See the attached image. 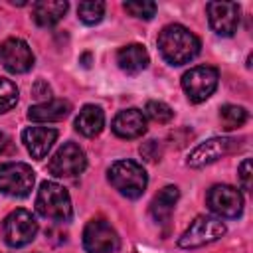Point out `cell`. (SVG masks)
Listing matches in <instances>:
<instances>
[{"mask_svg":"<svg viewBox=\"0 0 253 253\" xmlns=\"http://www.w3.org/2000/svg\"><path fill=\"white\" fill-rule=\"evenodd\" d=\"M200 40L188 28L170 24L158 34V49L170 65H184L200 53Z\"/></svg>","mask_w":253,"mask_h":253,"instance_id":"1","label":"cell"},{"mask_svg":"<svg viewBox=\"0 0 253 253\" xmlns=\"http://www.w3.org/2000/svg\"><path fill=\"white\" fill-rule=\"evenodd\" d=\"M107 176H109L111 186L119 194L130 198V200L140 198L146 190V184H148V176H146L144 168L134 160H117V162H113Z\"/></svg>","mask_w":253,"mask_h":253,"instance_id":"2","label":"cell"},{"mask_svg":"<svg viewBox=\"0 0 253 253\" xmlns=\"http://www.w3.org/2000/svg\"><path fill=\"white\" fill-rule=\"evenodd\" d=\"M36 210L40 215L51 221H67L71 219L73 208L69 192L57 182H42L36 196Z\"/></svg>","mask_w":253,"mask_h":253,"instance_id":"3","label":"cell"},{"mask_svg":"<svg viewBox=\"0 0 253 253\" xmlns=\"http://www.w3.org/2000/svg\"><path fill=\"white\" fill-rule=\"evenodd\" d=\"M36 233H38V221L32 215V211H28L24 208L10 211L2 223L4 241H6V245H10L14 249L32 243Z\"/></svg>","mask_w":253,"mask_h":253,"instance_id":"4","label":"cell"},{"mask_svg":"<svg viewBox=\"0 0 253 253\" xmlns=\"http://www.w3.org/2000/svg\"><path fill=\"white\" fill-rule=\"evenodd\" d=\"M225 231H227V227L221 219L211 217V215H198L190 223V227L180 235L178 245L182 249H196V247H202L206 243L219 239Z\"/></svg>","mask_w":253,"mask_h":253,"instance_id":"5","label":"cell"},{"mask_svg":"<svg viewBox=\"0 0 253 253\" xmlns=\"http://www.w3.org/2000/svg\"><path fill=\"white\" fill-rule=\"evenodd\" d=\"M36 176L32 166L24 162L0 164V192L12 198H26L34 188Z\"/></svg>","mask_w":253,"mask_h":253,"instance_id":"6","label":"cell"},{"mask_svg":"<svg viewBox=\"0 0 253 253\" xmlns=\"http://www.w3.org/2000/svg\"><path fill=\"white\" fill-rule=\"evenodd\" d=\"M219 73L211 65H196L182 75V89L192 103L206 101L217 87Z\"/></svg>","mask_w":253,"mask_h":253,"instance_id":"7","label":"cell"},{"mask_svg":"<svg viewBox=\"0 0 253 253\" xmlns=\"http://www.w3.org/2000/svg\"><path fill=\"white\" fill-rule=\"evenodd\" d=\"M121 245L119 233L105 219H91L83 229V247L87 253H115Z\"/></svg>","mask_w":253,"mask_h":253,"instance_id":"8","label":"cell"},{"mask_svg":"<svg viewBox=\"0 0 253 253\" xmlns=\"http://www.w3.org/2000/svg\"><path fill=\"white\" fill-rule=\"evenodd\" d=\"M239 148V140L237 138H231V136H215V138H210L206 142H200L190 154H188V160L186 164L190 168H204L227 154H231L233 150Z\"/></svg>","mask_w":253,"mask_h":253,"instance_id":"9","label":"cell"},{"mask_svg":"<svg viewBox=\"0 0 253 253\" xmlns=\"http://www.w3.org/2000/svg\"><path fill=\"white\" fill-rule=\"evenodd\" d=\"M87 166V158L83 148H79L75 142H65L49 160L47 168L57 178H73L79 176Z\"/></svg>","mask_w":253,"mask_h":253,"instance_id":"10","label":"cell"},{"mask_svg":"<svg viewBox=\"0 0 253 253\" xmlns=\"http://www.w3.org/2000/svg\"><path fill=\"white\" fill-rule=\"evenodd\" d=\"M208 208L225 219H235L241 215L243 211V196L239 194V190H235L233 186L227 184H217L208 192Z\"/></svg>","mask_w":253,"mask_h":253,"instance_id":"11","label":"cell"},{"mask_svg":"<svg viewBox=\"0 0 253 253\" xmlns=\"http://www.w3.org/2000/svg\"><path fill=\"white\" fill-rule=\"evenodd\" d=\"M210 28L223 38L237 32L239 26V6L235 2H208L206 6Z\"/></svg>","mask_w":253,"mask_h":253,"instance_id":"12","label":"cell"},{"mask_svg":"<svg viewBox=\"0 0 253 253\" xmlns=\"http://www.w3.org/2000/svg\"><path fill=\"white\" fill-rule=\"evenodd\" d=\"M0 59L10 73H26L34 65V53L20 38H8L0 45Z\"/></svg>","mask_w":253,"mask_h":253,"instance_id":"13","label":"cell"},{"mask_svg":"<svg viewBox=\"0 0 253 253\" xmlns=\"http://www.w3.org/2000/svg\"><path fill=\"white\" fill-rule=\"evenodd\" d=\"M55 140H57V130L49 126H28L22 130V142L36 160L45 158Z\"/></svg>","mask_w":253,"mask_h":253,"instance_id":"14","label":"cell"},{"mask_svg":"<svg viewBox=\"0 0 253 253\" xmlns=\"http://www.w3.org/2000/svg\"><path fill=\"white\" fill-rule=\"evenodd\" d=\"M113 132L121 138H138L146 132V117L140 109H125L113 119Z\"/></svg>","mask_w":253,"mask_h":253,"instance_id":"15","label":"cell"},{"mask_svg":"<svg viewBox=\"0 0 253 253\" xmlns=\"http://www.w3.org/2000/svg\"><path fill=\"white\" fill-rule=\"evenodd\" d=\"M71 113V103L67 99H49L28 109V119L36 123H57Z\"/></svg>","mask_w":253,"mask_h":253,"instance_id":"16","label":"cell"},{"mask_svg":"<svg viewBox=\"0 0 253 253\" xmlns=\"http://www.w3.org/2000/svg\"><path fill=\"white\" fill-rule=\"evenodd\" d=\"M117 63H119V67L125 73L136 75L142 69H146V65H148V51L140 43H128V45H125V47H121L117 51Z\"/></svg>","mask_w":253,"mask_h":253,"instance_id":"17","label":"cell"},{"mask_svg":"<svg viewBox=\"0 0 253 253\" xmlns=\"http://www.w3.org/2000/svg\"><path fill=\"white\" fill-rule=\"evenodd\" d=\"M105 126V113L97 105H85L77 119H75V128L83 136H97Z\"/></svg>","mask_w":253,"mask_h":253,"instance_id":"18","label":"cell"},{"mask_svg":"<svg viewBox=\"0 0 253 253\" xmlns=\"http://www.w3.org/2000/svg\"><path fill=\"white\" fill-rule=\"evenodd\" d=\"M69 4L67 2H55V0H42V2H36L34 4V10H32V16H34V22L42 28H49V26H55L63 14L67 12Z\"/></svg>","mask_w":253,"mask_h":253,"instance_id":"19","label":"cell"},{"mask_svg":"<svg viewBox=\"0 0 253 253\" xmlns=\"http://www.w3.org/2000/svg\"><path fill=\"white\" fill-rule=\"evenodd\" d=\"M178 196H180V192L176 186H166L154 196V200L150 204V213L158 223H166L170 219L174 206L178 202Z\"/></svg>","mask_w":253,"mask_h":253,"instance_id":"20","label":"cell"},{"mask_svg":"<svg viewBox=\"0 0 253 253\" xmlns=\"http://www.w3.org/2000/svg\"><path fill=\"white\" fill-rule=\"evenodd\" d=\"M77 16L83 24H99L105 16V4L99 0H87V2H79L77 6Z\"/></svg>","mask_w":253,"mask_h":253,"instance_id":"21","label":"cell"},{"mask_svg":"<svg viewBox=\"0 0 253 253\" xmlns=\"http://www.w3.org/2000/svg\"><path fill=\"white\" fill-rule=\"evenodd\" d=\"M219 121H221V125H223L225 130L237 128V126L245 125L247 111L243 107H237V105H223L219 109Z\"/></svg>","mask_w":253,"mask_h":253,"instance_id":"22","label":"cell"},{"mask_svg":"<svg viewBox=\"0 0 253 253\" xmlns=\"http://www.w3.org/2000/svg\"><path fill=\"white\" fill-rule=\"evenodd\" d=\"M18 103V87L6 79L0 77V113H8L10 109H14Z\"/></svg>","mask_w":253,"mask_h":253,"instance_id":"23","label":"cell"},{"mask_svg":"<svg viewBox=\"0 0 253 253\" xmlns=\"http://www.w3.org/2000/svg\"><path fill=\"white\" fill-rule=\"evenodd\" d=\"M144 111H146V115H148L154 123H160V125L170 123V121H172V117H174L172 107H170V105H166L164 101H148Z\"/></svg>","mask_w":253,"mask_h":253,"instance_id":"24","label":"cell"},{"mask_svg":"<svg viewBox=\"0 0 253 253\" xmlns=\"http://www.w3.org/2000/svg\"><path fill=\"white\" fill-rule=\"evenodd\" d=\"M123 6H125V10L128 14H132L134 18H140V20H150L156 14V4L154 2H148V0H142V2H125Z\"/></svg>","mask_w":253,"mask_h":253,"instance_id":"25","label":"cell"},{"mask_svg":"<svg viewBox=\"0 0 253 253\" xmlns=\"http://www.w3.org/2000/svg\"><path fill=\"white\" fill-rule=\"evenodd\" d=\"M140 154L144 160L148 162H158L160 156H162V150H160V144L156 140H146L142 146H140Z\"/></svg>","mask_w":253,"mask_h":253,"instance_id":"26","label":"cell"},{"mask_svg":"<svg viewBox=\"0 0 253 253\" xmlns=\"http://www.w3.org/2000/svg\"><path fill=\"white\" fill-rule=\"evenodd\" d=\"M237 174H239V180H241V188L245 190V192H249L251 190V158H245L241 164H239V168H237Z\"/></svg>","mask_w":253,"mask_h":253,"instance_id":"27","label":"cell"},{"mask_svg":"<svg viewBox=\"0 0 253 253\" xmlns=\"http://www.w3.org/2000/svg\"><path fill=\"white\" fill-rule=\"evenodd\" d=\"M32 95L36 97V99H40L42 103H45V101H49L51 99V89H49V85L45 83V81H36L34 83V87H32Z\"/></svg>","mask_w":253,"mask_h":253,"instance_id":"28","label":"cell"},{"mask_svg":"<svg viewBox=\"0 0 253 253\" xmlns=\"http://www.w3.org/2000/svg\"><path fill=\"white\" fill-rule=\"evenodd\" d=\"M14 150V144H12V138L0 130V154H8Z\"/></svg>","mask_w":253,"mask_h":253,"instance_id":"29","label":"cell"}]
</instances>
